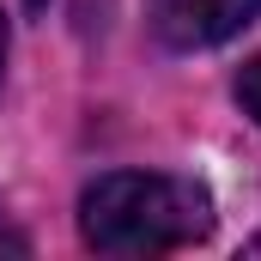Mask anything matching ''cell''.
<instances>
[{
    "label": "cell",
    "instance_id": "1",
    "mask_svg": "<svg viewBox=\"0 0 261 261\" xmlns=\"http://www.w3.org/2000/svg\"><path fill=\"white\" fill-rule=\"evenodd\" d=\"M213 231L206 189L164 170H116L97 176L79 200V237L97 255H170Z\"/></svg>",
    "mask_w": 261,
    "mask_h": 261
},
{
    "label": "cell",
    "instance_id": "2",
    "mask_svg": "<svg viewBox=\"0 0 261 261\" xmlns=\"http://www.w3.org/2000/svg\"><path fill=\"white\" fill-rule=\"evenodd\" d=\"M146 18H152L158 43H170V49H213V43L237 37L243 24H255L261 0H146Z\"/></svg>",
    "mask_w": 261,
    "mask_h": 261
},
{
    "label": "cell",
    "instance_id": "3",
    "mask_svg": "<svg viewBox=\"0 0 261 261\" xmlns=\"http://www.w3.org/2000/svg\"><path fill=\"white\" fill-rule=\"evenodd\" d=\"M237 103H243V116L261 128V55L243 61V73H237Z\"/></svg>",
    "mask_w": 261,
    "mask_h": 261
},
{
    "label": "cell",
    "instance_id": "4",
    "mask_svg": "<svg viewBox=\"0 0 261 261\" xmlns=\"http://www.w3.org/2000/svg\"><path fill=\"white\" fill-rule=\"evenodd\" d=\"M0 249H6V255H24V249H31V237H24V231H12V225H6V213H0Z\"/></svg>",
    "mask_w": 261,
    "mask_h": 261
},
{
    "label": "cell",
    "instance_id": "5",
    "mask_svg": "<svg viewBox=\"0 0 261 261\" xmlns=\"http://www.w3.org/2000/svg\"><path fill=\"white\" fill-rule=\"evenodd\" d=\"M0 79H6V18H0Z\"/></svg>",
    "mask_w": 261,
    "mask_h": 261
},
{
    "label": "cell",
    "instance_id": "6",
    "mask_svg": "<svg viewBox=\"0 0 261 261\" xmlns=\"http://www.w3.org/2000/svg\"><path fill=\"white\" fill-rule=\"evenodd\" d=\"M43 6H49V0H24V12H43Z\"/></svg>",
    "mask_w": 261,
    "mask_h": 261
},
{
    "label": "cell",
    "instance_id": "7",
    "mask_svg": "<svg viewBox=\"0 0 261 261\" xmlns=\"http://www.w3.org/2000/svg\"><path fill=\"white\" fill-rule=\"evenodd\" d=\"M249 255H261V237H255V243H249Z\"/></svg>",
    "mask_w": 261,
    "mask_h": 261
}]
</instances>
